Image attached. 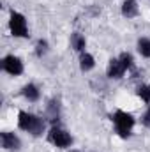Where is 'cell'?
Segmentation results:
<instances>
[{"label": "cell", "instance_id": "obj_11", "mask_svg": "<svg viewBox=\"0 0 150 152\" xmlns=\"http://www.w3.org/2000/svg\"><path fill=\"white\" fill-rule=\"evenodd\" d=\"M46 115L51 122H57L60 118V101L58 99H51L46 106Z\"/></svg>", "mask_w": 150, "mask_h": 152}, {"label": "cell", "instance_id": "obj_18", "mask_svg": "<svg viewBox=\"0 0 150 152\" xmlns=\"http://www.w3.org/2000/svg\"><path fill=\"white\" fill-rule=\"evenodd\" d=\"M71 152H79V151H71Z\"/></svg>", "mask_w": 150, "mask_h": 152}, {"label": "cell", "instance_id": "obj_12", "mask_svg": "<svg viewBox=\"0 0 150 152\" xmlns=\"http://www.w3.org/2000/svg\"><path fill=\"white\" fill-rule=\"evenodd\" d=\"M95 67V58H94V55H90V53H81L79 55V69L83 71V73H88V71H92Z\"/></svg>", "mask_w": 150, "mask_h": 152}, {"label": "cell", "instance_id": "obj_2", "mask_svg": "<svg viewBox=\"0 0 150 152\" xmlns=\"http://www.w3.org/2000/svg\"><path fill=\"white\" fill-rule=\"evenodd\" d=\"M111 122H113V126H115V133L120 138H129L133 134V127L136 124V118L129 112L117 110L115 113H111Z\"/></svg>", "mask_w": 150, "mask_h": 152}, {"label": "cell", "instance_id": "obj_13", "mask_svg": "<svg viewBox=\"0 0 150 152\" xmlns=\"http://www.w3.org/2000/svg\"><path fill=\"white\" fill-rule=\"evenodd\" d=\"M136 48H138V53L145 58H150V39L149 37H140L136 42Z\"/></svg>", "mask_w": 150, "mask_h": 152}, {"label": "cell", "instance_id": "obj_9", "mask_svg": "<svg viewBox=\"0 0 150 152\" xmlns=\"http://www.w3.org/2000/svg\"><path fill=\"white\" fill-rule=\"evenodd\" d=\"M21 96H23L27 101H30V103H37L39 99H41V90H39L37 85L27 83V85L21 88Z\"/></svg>", "mask_w": 150, "mask_h": 152}, {"label": "cell", "instance_id": "obj_4", "mask_svg": "<svg viewBox=\"0 0 150 152\" xmlns=\"http://www.w3.org/2000/svg\"><path fill=\"white\" fill-rule=\"evenodd\" d=\"M9 30L14 37H28V25L21 12L12 11L9 16Z\"/></svg>", "mask_w": 150, "mask_h": 152}, {"label": "cell", "instance_id": "obj_1", "mask_svg": "<svg viewBox=\"0 0 150 152\" xmlns=\"http://www.w3.org/2000/svg\"><path fill=\"white\" fill-rule=\"evenodd\" d=\"M18 127L21 131L30 133L32 136H41L46 131V120L39 115L28 113V112H20L18 113Z\"/></svg>", "mask_w": 150, "mask_h": 152}, {"label": "cell", "instance_id": "obj_3", "mask_svg": "<svg viewBox=\"0 0 150 152\" xmlns=\"http://www.w3.org/2000/svg\"><path fill=\"white\" fill-rule=\"evenodd\" d=\"M48 142L58 149H67L73 145V136L60 126H51L48 131Z\"/></svg>", "mask_w": 150, "mask_h": 152}, {"label": "cell", "instance_id": "obj_10", "mask_svg": "<svg viewBox=\"0 0 150 152\" xmlns=\"http://www.w3.org/2000/svg\"><path fill=\"white\" fill-rule=\"evenodd\" d=\"M71 46H73V50L78 51L79 55L85 53V48H87V39H85V36L79 34V32H73L71 34Z\"/></svg>", "mask_w": 150, "mask_h": 152}, {"label": "cell", "instance_id": "obj_14", "mask_svg": "<svg viewBox=\"0 0 150 152\" xmlns=\"http://www.w3.org/2000/svg\"><path fill=\"white\" fill-rule=\"evenodd\" d=\"M118 60L122 62V66L125 67V71H133L134 69V57L129 53V51H124L118 55Z\"/></svg>", "mask_w": 150, "mask_h": 152}, {"label": "cell", "instance_id": "obj_6", "mask_svg": "<svg viewBox=\"0 0 150 152\" xmlns=\"http://www.w3.org/2000/svg\"><path fill=\"white\" fill-rule=\"evenodd\" d=\"M0 142H2V149H5V151H20V147H21V140L18 138V134H14L11 131H2Z\"/></svg>", "mask_w": 150, "mask_h": 152}, {"label": "cell", "instance_id": "obj_15", "mask_svg": "<svg viewBox=\"0 0 150 152\" xmlns=\"http://www.w3.org/2000/svg\"><path fill=\"white\" fill-rule=\"evenodd\" d=\"M36 55H37L39 58H42L48 51H50V42L46 41V39H39L37 42H36Z\"/></svg>", "mask_w": 150, "mask_h": 152}, {"label": "cell", "instance_id": "obj_16", "mask_svg": "<svg viewBox=\"0 0 150 152\" xmlns=\"http://www.w3.org/2000/svg\"><path fill=\"white\" fill-rule=\"evenodd\" d=\"M136 96H138L141 101H145L147 104H150V83L149 85H140L138 90H136Z\"/></svg>", "mask_w": 150, "mask_h": 152}, {"label": "cell", "instance_id": "obj_8", "mask_svg": "<svg viewBox=\"0 0 150 152\" xmlns=\"http://www.w3.org/2000/svg\"><path fill=\"white\" fill-rule=\"evenodd\" d=\"M120 12H122L124 18L133 20V18H136L140 14V5H138L136 0H124L122 5H120Z\"/></svg>", "mask_w": 150, "mask_h": 152}, {"label": "cell", "instance_id": "obj_5", "mask_svg": "<svg viewBox=\"0 0 150 152\" xmlns=\"http://www.w3.org/2000/svg\"><path fill=\"white\" fill-rule=\"evenodd\" d=\"M2 69H4L7 75H11V76H20V75H23L25 66H23V62H21L20 57L5 55V57L2 58Z\"/></svg>", "mask_w": 150, "mask_h": 152}, {"label": "cell", "instance_id": "obj_7", "mask_svg": "<svg viewBox=\"0 0 150 152\" xmlns=\"http://www.w3.org/2000/svg\"><path fill=\"white\" fill-rule=\"evenodd\" d=\"M124 75H125V67L122 66V62L118 60V57L111 58L108 62V67H106V76L111 78V80H120Z\"/></svg>", "mask_w": 150, "mask_h": 152}, {"label": "cell", "instance_id": "obj_17", "mask_svg": "<svg viewBox=\"0 0 150 152\" xmlns=\"http://www.w3.org/2000/svg\"><path fill=\"white\" fill-rule=\"evenodd\" d=\"M141 124H143L145 127H149V129H150V106L147 108V112H145L143 117H141Z\"/></svg>", "mask_w": 150, "mask_h": 152}]
</instances>
